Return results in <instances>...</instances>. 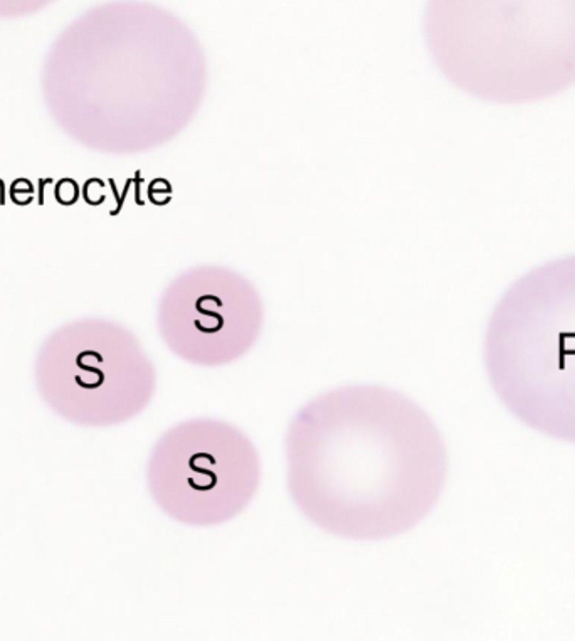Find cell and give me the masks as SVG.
<instances>
[{"label":"cell","instance_id":"obj_1","mask_svg":"<svg viewBox=\"0 0 575 641\" xmlns=\"http://www.w3.org/2000/svg\"><path fill=\"white\" fill-rule=\"evenodd\" d=\"M286 486L303 517L340 538L383 540L409 532L444 490L439 429L399 391L352 384L321 392L291 419Z\"/></svg>","mask_w":575,"mask_h":641},{"label":"cell","instance_id":"obj_2","mask_svg":"<svg viewBox=\"0 0 575 641\" xmlns=\"http://www.w3.org/2000/svg\"><path fill=\"white\" fill-rule=\"evenodd\" d=\"M207 85L197 35L145 0H109L78 15L51 44L41 76L52 121L104 155H138L177 138Z\"/></svg>","mask_w":575,"mask_h":641},{"label":"cell","instance_id":"obj_5","mask_svg":"<svg viewBox=\"0 0 575 641\" xmlns=\"http://www.w3.org/2000/svg\"><path fill=\"white\" fill-rule=\"evenodd\" d=\"M39 394L79 426H116L148 408L157 372L138 338L104 318H83L47 337L35 362Z\"/></svg>","mask_w":575,"mask_h":641},{"label":"cell","instance_id":"obj_8","mask_svg":"<svg viewBox=\"0 0 575 641\" xmlns=\"http://www.w3.org/2000/svg\"><path fill=\"white\" fill-rule=\"evenodd\" d=\"M56 0H0V19H20L39 14Z\"/></svg>","mask_w":575,"mask_h":641},{"label":"cell","instance_id":"obj_4","mask_svg":"<svg viewBox=\"0 0 575 641\" xmlns=\"http://www.w3.org/2000/svg\"><path fill=\"white\" fill-rule=\"evenodd\" d=\"M489 386L513 418L575 444V256L518 278L484 333Z\"/></svg>","mask_w":575,"mask_h":641},{"label":"cell","instance_id":"obj_7","mask_svg":"<svg viewBox=\"0 0 575 641\" xmlns=\"http://www.w3.org/2000/svg\"><path fill=\"white\" fill-rule=\"evenodd\" d=\"M264 307L256 286L234 269L197 266L180 273L158 300L157 328L167 348L187 364L222 367L258 342Z\"/></svg>","mask_w":575,"mask_h":641},{"label":"cell","instance_id":"obj_3","mask_svg":"<svg viewBox=\"0 0 575 641\" xmlns=\"http://www.w3.org/2000/svg\"><path fill=\"white\" fill-rule=\"evenodd\" d=\"M424 37L451 85L499 105L575 85V0H427Z\"/></svg>","mask_w":575,"mask_h":641},{"label":"cell","instance_id":"obj_6","mask_svg":"<svg viewBox=\"0 0 575 641\" xmlns=\"http://www.w3.org/2000/svg\"><path fill=\"white\" fill-rule=\"evenodd\" d=\"M150 495L170 519L215 527L249 507L261 483L259 453L239 427L187 419L160 436L147 465Z\"/></svg>","mask_w":575,"mask_h":641}]
</instances>
